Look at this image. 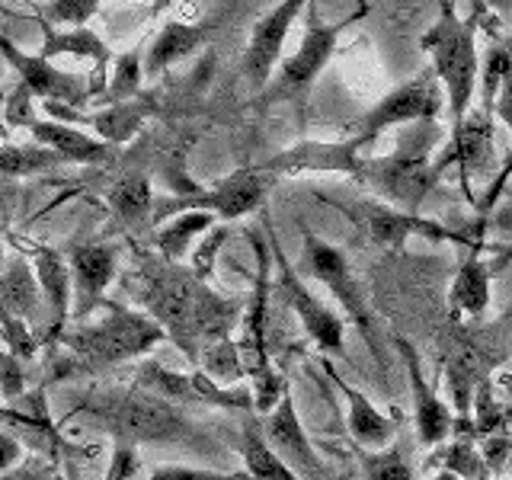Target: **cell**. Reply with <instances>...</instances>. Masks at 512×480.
<instances>
[{
    "mask_svg": "<svg viewBox=\"0 0 512 480\" xmlns=\"http://www.w3.org/2000/svg\"><path fill=\"white\" fill-rule=\"evenodd\" d=\"M138 282V298L151 320L164 327L167 340L180 346L192 365L202 362L199 346L208 349L228 340L240 304L234 298H218L192 269L167 263L164 256L154 260L148 253H138Z\"/></svg>",
    "mask_w": 512,
    "mask_h": 480,
    "instance_id": "1",
    "label": "cell"
},
{
    "mask_svg": "<svg viewBox=\"0 0 512 480\" xmlns=\"http://www.w3.org/2000/svg\"><path fill=\"white\" fill-rule=\"evenodd\" d=\"M71 416H87L112 442L144 445V442H196L189 416L170 400L148 394L141 388H96L77 394L68 410Z\"/></svg>",
    "mask_w": 512,
    "mask_h": 480,
    "instance_id": "2",
    "label": "cell"
},
{
    "mask_svg": "<svg viewBox=\"0 0 512 480\" xmlns=\"http://www.w3.org/2000/svg\"><path fill=\"white\" fill-rule=\"evenodd\" d=\"M109 311L100 324L77 327L61 336L55 346H61V356L52 362V378H71V375H96L112 365H122L128 359H138L151 352L157 343L167 340V333L151 317L138 311H128L122 304L106 301Z\"/></svg>",
    "mask_w": 512,
    "mask_h": 480,
    "instance_id": "3",
    "label": "cell"
},
{
    "mask_svg": "<svg viewBox=\"0 0 512 480\" xmlns=\"http://www.w3.org/2000/svg\"><path fill=\"white\" fill-rule=\"evenodd\" d=\"M471 16L461 20L455 4H439V20L423 32V52L432 58V74L445 87L448 116H452V132L471 116V100L477 90V23L484 4H471Z\"/></svg>",
    "mask_w": 512,
    "mask_h": 480,
    "instance_id": "4",
    "label": "cell"
},
{
    "mask_svg": "<svg viewBox=\"0 0 512 480\" xmlns=\"http://www.w3.org/2000/svg\"><path fill=\"white\" fill-rule=\"evenodd\" d=\"M439 141V122H420L410 132V138H400L397 151L388 157L362 160L359 183L384 199V205L397 212L420 215L429 192H436L442 176L436 170V160H429L432 144Z\"/></svg>",
    "mask_w": 512,
    "mask_h": 480,
    "instance_id": "5",
    "label": "cell"
},
{
    "mask_svg": "<svg viewBox=\"0 0 512 480\" xmlns=\"http://www.w3.org/2000/svg\"><path fill=\"white\" fill-rule=\"evenodd\" d=\"M368 4H362L359 10H352L346 20H336V23H324V16L317 13V4H308V26H304V36H301V45L292 58H285L279 64L276 77H272V84L266 87L263 100L256 103V109H269L272 103H292L301 116L308 112V96H311V87L317 84V77L324 74L327 61L333 58L336 52V42H340L343 29H349L356 20L368 16Z\"/></svg>",
    "mask_w": 512,
    "mask_h": 480,
    "instance_id": "6",
    "label": "cell"
},
{
    "mask_svg": "<svg viewBox=\"0 0 512 480\" xmlns=\"http://www.w3.org/2000/svg\"><path fill=\"white\" fill-rule=\"evenodd\" d=\"M301 263L298 269L308 272L311 279H317L320 285L330 288V295L340 301V308L346 311V317L356 324V330L362 333V340L372 349L375 362L381 365V336H378V324H375V314H372V304H368L362 285L352 272L346 253L340 247L327 244L324 237H317L311 231H304L301 240Z\"/></svg>",
    "mask_w": 512,
    "mask_h": 480,
    "instance_id": "7",
    "label": "cell"
},
{
    "mask_svg": "<svg viewBox=\"0 0 512 480\" xmlns=\"http://www.w3.org/2000/svg\"><path fill=\"white\" fill-rule=\"evenodd\" d=\"M276 176L263 173L260 167H240L237 173H231L228 180L215 183L212 189H192L186 196H160L154 202V218L151 224H160L173 215H186V212H208L218 218H244L250 212L263 205V199L269 196Z\"/></svg>",
    "mask_w": 512,
    "mask_h": 480,
    "instance_id": "8",
    "label": "cell"
},
{
    "mask_svg": "<svg viewBox=\"0 0 512 480\" xmlns=\"http://www.w3.org/2000/svg\"><path fill=\"white\" fill-rule=\"evenodd\" d=\"M330 208H336L343 218H349L359 228V234L368 244L388 247V250H404L410 237H426V240H439V244H455V247H480L477 237H468L461 231H448L439 221H426L423 215H407L397 212L391 205L381 202H343V199H327L320 196Z\"/></svg>",
    "mask_w": 512,
    "mask_h": 480,
    "instance_id": "9",
    "label": "cell"
},
{
    "mask_svg": "<svg viewBox=\"0 0 512 480\" xmlns=\"http://www.w3.org/2000/svg\"><path fill=\"white\" fill-rule=\"evenodd\" d=\"M256 256H260V272H256V292L250 298V311L244 317V340H240V356H244V368L253 378V397H256V413L266 416L279 404L288 381H282L269 368V352H266V308H269V256L266 244L260 237H253Z\"/></svg>",
    "mask_w": 512,
    "mask_h": 480,
    "instance_id": "10",
    "label": "cell"
},
{
    "mask_svg": "<svg viewBox=\"0 0 512 480\" xmlns=\"http://www.w3.org/2000/svg\"><path fill=\"white\" fill-rule=\"evenodd\" d=\"M442 109V96H439V87H436V74L423 71L416 74L407 84L394 87L384 100H378L368 112L356 122L346 125V138H356L362 141L365 148L372 144L375 138H381L388 128L394 125H407V122H436Z\"/></svg>",
    "mask_w": 512,
    "mask_h": 480,
    "instance_id": "11",
    "label": "cell"
},
{
    "mask_svg": "<svg viewBox=\"0 0 512 480\" xmlns=\"http://www.w3.org/2000/svg\"><path fill=\"white\" fill-rule=\"evenodd\" d=\"M263 231L269 237V247L276 253V269H279V295L285 298V304L298 314L304 333L311 336L314 346L320 352H333L336 359L346 356L343 349V320L336 317L324 301H320L308 285L301 282V269L288 263V256L282 253V244L276 237V228H272V221L266 218L263 221Z\"/></svg>",
    "mask_w": 512,
    "mask_h": 480,
    "instance_id": "12",
    "label": "cell"
},
{
    "mask_svg": "<svg viewBox=\"0 0 512 480\" xmlns=\"http://www.w3.org/2000/svg\"><path fill=\"white\" fill-rule=\"evenodd\" d=\"M132 384L148 394L170 400L173 407L202 404V407H221V410H256V397L247 388H240V391L221 388V384L215 378H208L205 372H192V375L170 372V368L151 359L138 365Z\"/></svg>",
    "mask_w": 512,
    "mask_h": 480,
    "instance_id": "13",
    "label": "cell"
},
{
    "mask_svg": "<svg viewBox=\"0 0 512 480\" xmlns=\"http://www.w3.org/2000/svg\"><path fill=\"white\" fill-rule=\"evenodd\" d=\"M29 96L16 87L7 100V125H23L26 132L32 135L36 144H45V148L58 151L68 164H84V167H109L116 164L119 148L109 141H96L84 132H77L74 125H64L55 119H32V109H29Z\"/></svg>",
    "mask_w": 512,
    "mask_h": 480,
    "instance_id": "14",
    "label": "cell"
},
{
    "mask_svg": "<svg viewBox=\"0 0 512 480\" xmlns=\"http://www.w3.org/2000/svg\"><path fill=\"white\" fill-rule=\"evenodd\" d=\"M0 52H4L10 68L20 74V90L29 96V100L32 96H39V100H45V103L80 109L93 96L90 77L68 74V71L55 68L52 61H45L39 55H26L7 36H0Z\"/></svg>",
    "mask_w": 512,
    "mask_h": 480,
    "instance_id": "15",
    "label": "cell"
},
{
    "mask_svg": "<svg viewBox=\"0 0 512 480\" xmlns=\"http://www.w3.org/2000/svg\"><path fill=\"white\" fill-rule=\"evenodd\" d=\"M260 429H263V436H266L272 452H276L301 480H333V474L327 471V464L320 461V455L314 452L308 432H304V426L298 420L292 388H285L279 404L272 407L266 416H260Z\"/></svg>",
    "mask_w": 512,
    "mask_h": 480,
    "instance_id": "16",
    "label": "cell"
},
{
    "mask_svg": "<svg viewBox=\"0 0 512 480\" xmlns=\"http://www.w3.org/2000/svg\"><path fill=\"white\" fill-rule=\"evenodd\" d=\"M365 148L356 138L343 141H298L295 148H288L276 157L256 164L269 176H298V173H346L352 180H359L362 160L359 151Z\"/></svg>",
    "mask_w": 512,
    "mask_h": 480,
    "instance_id": "17",
    "label": "cell"
},
{
    "mask_svg": "<svg viewBox=\"0 0 512 480\" xmlns=\"http://www.w3.org/2000/svg\"><path fill=\"white\" fill-rule=\"evenodd\" d=\"M308 10L301 0H285V4L272 7L263 20H256L250 29V42L244 52V77L250 80L253 90H266L272 77L279 71V58L288 39V29L298 20V13Z\"/></svg>",
    "mask_w": 512,
    "mask_h": 480,
    "instance_id": "18",
    "label": "cell"
},
{
    "mask_svg": "<svg viewBox=\"0 0 512 480\" xmlns=\"http://www.w3.org/2000/svg\"><path fill=\"white\" fill-rule=\"evenodd\" d=\"M7 237H10L13 250H23V253L32 256V269H36L42 295L48 301V311H52V327H48L45 340L55 346L64 336V327H68L71 311H74V272H71L68 256H64L61 250L42 247V244L26 247L13 234H7Z\"/></svg>",
    "mask_w": 512,
    "mask_h": 480,
    "instance_id": "19",
    "label": "cell"
},
{
    "mask_svg": "<svg viewBox=\"0 0 512 480\" xmlns=\"http://www.w3.org/2000/svg\"><path fill=\"white\" fill-rule=\"evenodd\" d=\"M394 346H397L400 359H404V368H407V381H410V394H413L416 439H420V445L432 448V445H439V442H445L448 436H452V426H455L452 410H448V404L436 394V388L426 381L416 346L410 340H404V336H397Z\"/></svg>",
    "mask_w": 512,
    "mask_h": 480,
    "instance_id": "20",
    "label": "cell"
},
{
    "mask_svg": "<svg viewBox=\"0 0 512 480\" xmlns=\"http://www.w3.org/2000/svg\"><path fill=\"white\" fill-rule=\"evenodd\" d=\"M68 263L74 272V320H87L103 308V292L119 272V250L112 244H71Z\"/></svg>",
    "mask_w": 512,
    "mask_h": 480,
    "instance_id": "21",
    "label": "cell"
},
{
    "mask_svg": "<svg viewBox=\"0 0 512 480\" xmlns=\"http://www.w3.org/2000/svg\"><path fill=\"white\" fill-rule=\"evenodd\" d=\"M452 164L461 167L464 192H468V183L474 173H484L493 164V119L484 116L480 109L471 112V116L464 119V125L452 132V141H448V148L436 160L439 176ZM468 199H471V192H468Z\"/></svg>",
    "mask_w": 512,
    "mask_h": 480,
    "instance_id": "22",
    "label": "cell"
},
{
    "mask_svg": "<svg viewBox=\"0 0 512 480\" xmlns=\"http://www.w3.org/2000/svg\"><path fill=\"white\" fill-rule=\"evenodd\" d=\"M42 23V48H39V58L45 61H52V58H61V55H74V58H90L96 61V71L90 77V84H93V96L96 93H103L109 90L106 87V68H109V61H112V52H109V45L96 36V32L90 29H68V32H58L52 29L45 20ZM106 96V93H103Z\"/></svg>",
    "mask_w": 512,
    "mask_h": 480,
    "instance_id": "23",
    "label": "cell"
},
{
    "mask_svg": "<svg viewBox=\"0 0 512 480\" xmlns=\"http://www.w3.org/2000/svg\"><path fill=\"white\" fill-rule=\"evenodd\" d=\"M212 36V23H180L170 20L160 26V32L151 39L148 58H144V77H160L170 64L189 58L196 48H202Z\"/></svg>",
    "mask_w": 512,
    "mask_h": 480,
    "instance_id": "24",
    "label": "cell"
},
{
    "mask_svg": "<svg viewBox=\"0 0 512 480\" xmlns=\"http://www.w3.org/2000/svg\"><path fill=\"white\" fill-rule=\"evenodd\" d=\"M320 368H324L327 378L346 397V404H349V432H352V439L359 442V448H375V445L388 442L394 436V423L388 420V416L378 413L372 400H368L362 391L352 388L349 381H343V375L336 372L330 359H320Z\"/></svg>",
    "mask_w": 512,
    "mask_h": 480,
    "instance_id": "25",
    "label": "cell"
},
{
    "mask_svg": "<svg viewBox=\"0 0 512 480\" xmlns=\"http://www.w3.org/2000/svg\"><path fill=\"white\" fill-rule=\"evenodd\" d=\"M154 202L157 199H154V189H151V176L144 170H125L106 192L109 212L116 215V221L128 231H138V228H144V224H151Z\"/></svg>",
    "mask_w": 512,
    "mask_h": 480,
    "instance_id": "26",
    "label": "cell"
},
{
    "mask_svg": "<svg viewBox=\"0 0 512 480\" xmlns=\"http://www.w3.org/2000/svg\"><path fill=\"white\" fill-rule=\"evenodd\" d=\"M490 304V266L480 256V247L468 250L464 263L458 269V276L448 288V308H452V317H484Z\"/></svg>",
    "mask_w": 512,
    "mask_h": 480,
    "instance_id": "27",
    "label": "cell"
},
{
    "mask_svg": "<svg viewBox=\"0 0 512 480\" xmlns=\"http://www.w3.org/2000/svg\"><path fill=\"white\" fill-rule=\"evenodd\" d=\"M39 295H42V285H39L36 269H32L26 260H20V256H10L7 269H4V311L20 320H29V324H36Z\"/></svg>",
    "mask_w": 512,
    "mask_h": 480,
    "instance_id": "28",
    "label": "cell"
},
{
    "mask_svg": "<svg viewBox=\"0 0 512 480\" xmlns=\"http://www.w3.org/2000/svg\"><path fill=\"white\" fill-rule=\"evenodd\" d=\"M240 458L247 464V474H253L256 480H301L288 464L272 452L263 429H260V420H250L240 432Z\"/></svg>",
    "mask_w": 512,
    "mask_h": 480,
    "instance_id": "29",
    "label": "cell"
},
{
    "mask_svg": "<svg viewBox=\"0 0 512 480\" xmlns=\"http://www.w3.org/2000/svg\"><path fill=\"white\" fill-rule=\"evenodd\" d=\"M151 116V103L144 100V96H138V100H132V103H122V106H106L103 112H84L80 116V122H87V125H93L96 132L103 135V141H109V144H119L122 141H128L132 138L138 128H141V122Z\"/></svg>",
    "mask_w": 512,
    "mask_h": 480,
    "instance_id": "30",
    "label": "cell"
},
{
    "mask_svg": "<svg viewBox=\"0 0 512 480\" xmlns=\"http://www.w3.org/2000/svg\"><path fill=\"white\" fill-rule=\"evenodd\" d=\"M212 221L215 218L208 212H186L180 218H173L170 224H164V228L151 237V244L157 247V253L164 256L167 263H180L192 247V237L205 234L212 228Z\"/></svg>",
    "mask_w": 512,
    "mask_h": 480,
    "instance_id": "31",
    "label": "cell"
},
{
    "mask_svg": "<svg viewBox=\"0 0 512 480\" xmlns=\"http://www.w3.org/2000/svg\"><path fill=\"white\" fill-rule=\"evenodd\" d=\"M64 160L58 151L45 148V144H4V176L13 180V176H36V173H48V170H58L64 167Z\"/></svg>",
    "mask_w": 512,
    "mask_h": 480,
    "instance_id": "32",
    "label": "cell"
},
{
    "mask_svg": "<svg viewBox=\"0 0 512 480\" xmlns=\"http://www.w3.org/2000/svg\"><path fill=\"white\" fill-rule=\"evenodd\" d=\"M141 52H144V39L132 48V52H125V55L116 61V74H112L109 90H106V96H103V109H106V106H122V103L138 100L141 77H144Z\"/></svg>",
    "mask_w": 512,
    "mask_h": 480,
    "instance_id": "33",
    "label": "cell"
},
{
    "mask_svg": "<svg viewBox=\"0 0 512 480\" xmlns=\"http://www.w3.org/2000/svg\"><path fill=\"white\" fill-rule=\"evenodd\" d=\"M356 458L362 464L365 480H413V464L404 455V445L384 448V452H368V448H356Z\"/></svg>",
    "mask_w": 512,
    "mask_h": 480,
    "instance_id": "34",
    "label": "cell"
},
{
    "mask_svg": "<svg viewBox=\"0 0 512 480\" xmlns=\"http://www.w3.org/2000/svg\"><path fill=\"white\" fill-rule=\"evenodd\" d=\"M202 362H205V375L215 378V381H231V378H240L247 372L244 356H240V346L231 343V336H228V340L215 343V346H208Z\"/></svg>",
    "mask_w": 512,
    "mask_h": 480,
    "instance_id": "35",
    "label": "cell"
},
{
    "mask_svg": "<svg viewBox=\"0 0 512 480\" xmlns=\"http://www.w3.org/2000/svg\"><path fill=\"white\" fill-rule=\"evenodd\" d=\"M36 10H42L39 20H52L61 26H71V29H84V23L90 16L100 13V0H55V4H32Z\"/></svg>",
    "mask_w": 512,
    "mask_h": 480,
    "instance_id": "36",
    "label": "cell"
},
{
    "mask_svg": "<svg viewBox=\"0 0 512 480\" xmlns=\"http://www.w3.org/2000/svg\"><path fill=\"white\" fill-rule=\"evenodd\" d=\"M4 346H7V352H13V356H20L23 362L32 359V356L39 352L36 336H32V333L26 330V320L13 317V314H7V311H4Z\"/></svg>",
    "mask_w": 512,
    "mask_h": 480,
    "instance_id": "37",
    "label": "cell"
},
{
    "mask_svg": "<svg viewBox=\"0 0 512 480\" xmlns=\"http://www.w3.org/2000/svg\"><path fill=\"white\" fill-rule=\"evenodd\" d=\"M148 480H256L253 474H228V471H205V468H183V464H160Z\"/></svg>",
    "mask_w": 512,
    "mask_h": 480,
    "instance_id": "38",
    "label": "cell"
},
{
    "mask_svg": "<svg viewBox=\"0 0 512 480\" xmlns=\"http://www.w3.org/2000/svg\"><path fill=\"white\" fill-rule=\"evenodd\" d=\"M23 359L13 356V352L4 349V359H0V365H4V372H0V378H4V400L7 407H13V400L20 397V391H26V372H23Z\"/></svg>",
    "mask_w": 512,
    "mask_h": 480,
    "instance_id": "39",
    "label": "cell"
},
{
    "mask_svg": "<svg viewBox=\"0 0 512 480\" xmlns=\"http://www.w3.org/2000/svg\"><path fill=\"white\" fill-rule=\"evenodd\" d=\"M135 471H138V448L125 445V442L112 445V461H109L106 480H128Z\"/></svg>",
    "mask_w": 512,
    "mask_h": 480,
    "instance_id": "40",
    "label": "cell"
},
{
    "mask_svg": "<svg viewBox=\"0 0 512 480\" xmlns=\"http://www.w3.org/2000/svg\"><path fill=\"white\" fill-rule=\"evenodd\" d=\"M228 240V228H218L212 237L205 240V244L199 247V253L192 256V272L196 276H212V263H215V253L221 250V244Z\"/></svg>",
    "mask_w": 512,
    "mask_h": 480,
    "instance_id": "41",
    "label": "cell"
},
{
    "mask_svg": "<svg viewBox=\"0 0 512 480\" xmlns=\"http://www.w3.org/2000/svg\"><path fill=\"white\" fill-rule=\"evenodd\" d=\"M496 116H500L509 125V132H512V71L503 77L500 96H496ZM509 167H512V154H509Z\"/></svg>",
    "mask_w": 512,
    "mask_h": 480,
    "instance_id": "42",
    "label": "cell"
},
{
    "mask_svg": "<svg viewBox=\"0 0 512 480\" xmlns=\"http://www.w3.org/2000/svg\"><path fill=\"white\" fill-rule=\"evenodd\" d=\"M0 445H4V458H0V468H4V474H10L13 471V464H16V458H20V439L13 436V429H7L4 426V436H0Z\"/></svg>",
    "mask_w": 512,
    "mask_h": 480,
    "instance_id": "43",
    "label": "cell"
},
{
    "mask_svg": "<svg viewBox=\"0 0 512 480\" xmlns=\"http://www.w3.org/2000/svg\"><path fill=\"white\" fill-rule=\"evenodd\" d=\"M496 45H500L503 48V52H506V58L512 61V32H509V36H503V39H493Z\"/></svg>",
    "mask_w": 512,
    "mask_h": 480,
    "instance_id": "44",
    "label": "cell"
}]
</instances>
